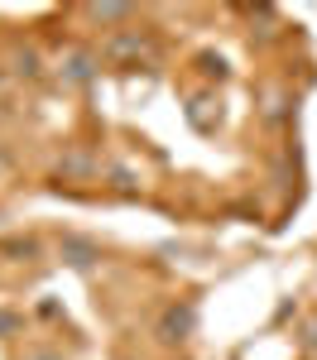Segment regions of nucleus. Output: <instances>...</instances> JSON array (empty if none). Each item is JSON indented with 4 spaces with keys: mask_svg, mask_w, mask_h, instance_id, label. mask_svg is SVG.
Wrapping results in <instances>:
<instances>
[{
    "mask_svg": "<svg viewBox=\"0 0 317 360\" xmlns=\"http://www.w3.org/2000/svg\"><path fill=\"white\" fill-rule=\"evenodd\" d=\"M193 322H198V312H193L188 303L169 307V312H164V322H159V336H164V341H183V336L193 332Z\"/></svg>",
    "mask_w": 317,
    "mask_h": 360,
    "instance_id": "f257e3e1",
    "label": "nucleus"
},
{
    "mask_svg": "<svg viewBox=\"0 0 317 360\" xmlns=\"http://www.w3.org/2000/svg\"><path fill=\"white\" fill-rule=\"evenodd\" d=\"M25 360H58L53 351H34V356H25Z\"/></svg>",
    "mask_w": 317,
    "mask_h": 360,
    "instance_id": "f03ea898",
    "label": "nucleus"
}]
</instances>
